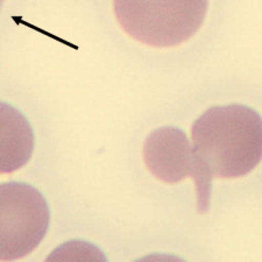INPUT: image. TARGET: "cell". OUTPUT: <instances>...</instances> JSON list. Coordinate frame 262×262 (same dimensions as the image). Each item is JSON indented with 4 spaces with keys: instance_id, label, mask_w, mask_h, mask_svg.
Here are the masks:
<instances>
[{
    "instance_id": "obj_6",
    "label": "cell",
    "mask_w": 262,
    "mask_h": 262,
    "mask_svg": "<svg viewBox=\"0 0 262 262\" xmlns=\"http://www.w3.org/2000/svg\"><path fill=\"white\" fill-rule=\"evenodd\" d=\"M4 2H5V0H0V8H2V6H3V4H4Z\"/></svg>"
},
{
    "instance_id": "obj_3",
    "label": "cell",
    "mask_w": 262,
    "mask_h": 262,
    "mask_svg": "<svg viewBox=\"0 0 262 262\" xmlns=\"http://www.w3.org/2000/svg\"><path fill=\"white\" fill-rule=\"evenodd\" d=\"M50 210L43 195L24 182L0 184V261L23 259L45 239Z\"/></svg>"
},
{
    "instance_id": "obj_4",
    "label": "cell",
    "mask_w": 262,
    "mask_h": 262,
    "mask_svg": "<svg viewBox=\"0 0 262 262\" xmlns=\"http://www.w3.org/2000/svg\"><path fill=\"white\" fill-rule=\"evenodd\" d=\"M146 167L156 179L175 184L187 177L198 181L197 161L192 146L183 130L164 126L148 135L143 145Z\"/></svg>"
},
{
    "instance_id": "obj_2",
    "label": "cell",
    "mask_w": 262,
    "mask_h": 262,
    "mask_svg": "<svg viewBox=\"0 0 262 262\" xmlns=\"http://www.w3.org/2000/svg\"><path fill=\"white\" fill-rule=\"evenodd\" d=\"M209 0H115L122 29L143 45L175 47L188 41L205 20Z\"/></svg>"
},
{
    "instance_id": "obj_1",
    "label": "cell",
    "mask_w": 262,
    "mask_h": 262,
    "mask_svg": "<svg viewBox=\"0 0 262 262\" xmlns=\"http://www.w3.org/2000/svg\"><path fill=\"white\" fill-rule=\"evenodd\" d=\"M198 171L197 206H211L212 180L238 179L251 172L262 158V121L255 110L240 104L214 106L203 113L191 128Z\"/></svg>"
},
{
    "instance_id": "obj_5",
    "label": "cell",
    "mask_w": 262,
    "mask_h": 262,
    "mask_svg": "<svg viewBox=\"0 0 262 262\" xmlns=\"http://www.w3.org/2000/svg\"><path fill=\"white\" fill-rule=\"evenodd\" d=\"M34 146L35 135L26 117L0 101V174H12L26 166Z\"/></svg>"
}]
</instances>
